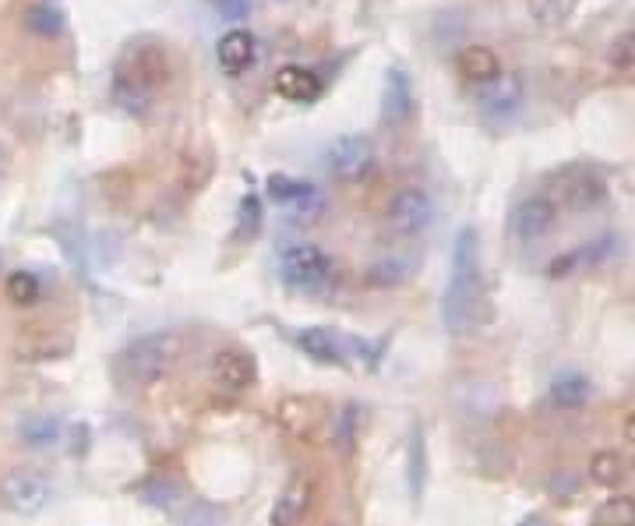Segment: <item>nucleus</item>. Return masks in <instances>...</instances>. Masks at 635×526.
Here are the masks:
<instances>
[{
    "instance_id": "36",
    "label": "nucleus",
    "mask_w": 635,
    "mask_h": 526,
    "mask_svg": "<svg viewBox=\"0 0 635 526\" xmlns=\"http://www.w3.org/2000/svg\"><path fill=\"white\" fill-rule=\"evenodd\" d=\"M519 526H551V523L543 519L540 513H529V516H523V519H519Z\"/></svg>"
},
{
    "instance_id": "6",
    "label": "nucleus",
    "mask_w": 635,
    "mask_h": 526,
    "mask_svg": "<svg viewBox=\"0 0 635 526\" xmlns=\"http://www.w3.org/2000/svg\"><path fill=\"white\" fill-rule=\"evenodd\" d=\"M434 223V199L417 184H406L392 194L385 208V227L396 237H420L428 234Z\"/></svg>"
},
{
    "instance_id": "11",
    "label": "nucleus",
    "mask_w": 635,
    "mask_h": 526,
    "mask_svg": "<svg viewBox=\"0 0 635 526\" xmlns=\"http://www.w3.org/2000/svg\"><path fill=\"white\" fill-rule=\"evenodd\" d=\"M259 382V360L244 347L219 350L212 357V385L226 396H240Z\"/></svg>"
},
{
    "instance_id": "13",
    "label": "nucleus",
    "mask_w": 635,
    "mask_h": 526,
    "mask_svg": "<svg viewBox=\"0 0 635 526\" xmlns=\"http://www.w3.org/2000/svg\"><path fill=\"white\" fill-rule=\"evenodd\" d=\"M272 85H276V96H283L286 103H297V107H311L325 93L322 79L304 64H283Z\"/></svg>"
},
{
    "instance_id": "29",
    "label": "nucleus",
    "mask_w": 635,
    "mask_h": 526,
    "mask_svg": "<svg viewBox=\"0 0 635 526\" xmlns=\"http://www.w3.org/2000/svg\"><path fill=\"white\" fill-rule=\"evenodd\" d=\"M262 223H265V205L259 199V191H248L237 205V237L254 240L262 234Z\"/></svg>"
},
{
    "instance_id": "34",
    "label": "nucleus",
    "mask_w": 635,
    "mask_h": 526,
    "mask_svg": "<svg viewBox=\"0 0 635 526\" xmlns=\"http://www.w3.org/2000/svg\"><path fill=\"white\" fill-rule=\"evenodd\" d=\"M219 11H223L230 22H240V19H248L251 0H219Z\"/></svg>"
},
{
    "instance_id": "14",
    "label": "nucleus",
    "mask_w": 635,
    "mask_h": 526,
    "mask_svg": "<svg viewBox=\"0 0 635 526\" xmlns=\"http://www.w3.org/2000/svg\"><path fill=\"white\" fill-rule=\"evenodd\" d=\"M456 71H459V79L466 85H488L494 79H502L505 68H502V57H498L491 47H483V43H474V47H463L456 53Z\"/></svg>"
},
{
    "instance_id": "35",
    "label": "nucleus",
    "mask_w": 635,
    "mask_h": 526,
    "mask_svg": "<svg viewBox=\"0 0 635 526\" xmlns=\"http://www.w3.org/2000/svg\"><path fill=\"white\" fill-rule=\"evenodd\" d=\"M88 453V425H74L71 428V456H85Z\"/></svg>"
},
{
    "instance_id": "10",
    "label": "nucleus",
    "mask_w": 635,
    "mask_h": 526,
    "mask_svg": "<svg viewBox=\"0 0 635 526\" xmlns=\"http://www.w3.org/2000/svg\"><path fill=\"white\" fill-rule=\"evenodd\" d=\"M554 219H558V205L548 194H529L523 199L508 216V234L519 240V244H537L551 230H554Z\"/></svg>"
},
{
    "instance_id": "7",
    "label": "nucleus",
    "mask_w": 635,
    "mask_h": 526,
    "mask_svg": "<svg viewBox=\"0 0 635 526\" xmlns=\"http://www.w3.org/2000/svg\"><path fill=\"white\" fill-rule=\"evenodd\" d=\"M268 199L276 202L279 208H286L293 219H317L325 213V199L322 191H317L314 184H308V180L300 177H290V174H272L268 177Z\"/></svg>"
},
{
    "instance_id": "8",
    "label": "nucleus",
    "mask_w": 635,
    "mask_h": 526,
    "mask_svg": "<svg viewBox=\"0 0 635 526\" xmlns=\"http://www.w3.org/2000/svg\"><path fill=\"white\" fill-rule=\"evenodd\" d=\"M374 145L368 134H339L325 148V170L336 180H357L371 170Z\"/></svg>"
},
{
    "instance_id": "30",
    "label": "nucleus",
    "mask_w": 635,
    "mask_h": 526,
    "mask_svg": "<svg viewBox=\"0 0 635 526\" xmlns=\"http://www.w3.org/2000/svg\"><path fill=\"white\" fill-rule=\"evenodd\" d=\"M589 477L597 480V485L603 488H614L618 480H625V459L611 453V449H603V453H597L594 459H589Z\"/></svg>"
},
{
    "instance_id": "21",
    "label": "nucleus",
    "mask_w": 635,
    "mask_h": 526,
    "mask_svg": "<svg viewBox=\"0 0 635 526\" xmlns=\"http://www.w3.org/2000/svg\"><path fill=\"white\" fill-rule=\"evenodd\" d=\"M60 434H64V425L53 414H28L19 425V439L28 449H53L60 442Z\"/></svg>"
},
{
    "instance_id": "28",
    "label": "nucleus",
    "mask_w": 635,
    "mask_h": 526,
    "mask_svg": "<svg viewBox=\"0 0 635 526\" xmlns=\"http://www.w3.org/2000/svg\"><path fill=\"white\" fill-rule=\"evenodd\" d=\"M526 4H529V19L540 28H562L576 14L579 0H526Z\"/></svg>"
},
{
    "instance_id": "3",
    "label": "nucleus",
    "mask_w": 635,
    "mask_h": 526,
    "mask_svg": "<svg viewBox=\"0 0 635 526\" xmlns=\"http://www.w3.org/2000/svg\"><path fill=\"white\" fill-rule=\"evenodd\" d=\"M180 350H184V336L173 333V328L145 333L134 343H128L124 354L117 357V374L128 385H153L163 374H170Z\"/></svg>"
},
{
    "instance_id": "15",
    "label": "nucleus",
    "mask_w": 635,
    "mask_h": 526,
    "mask_svg": "<svg viewBox=\"0 0 635 526\" xmlns=\"http://www.w3.org/2000/svg\"><path fill=\"white\" fill-rule=\"evenodd\" d=\"M417 110V96H414V85H410V74L403 68H388L385 71V103H382V117L388 124H410V117Z\"/></svg>"
},
{
    "instance_id": "18",
    "label": "nucleus",
    "mask_w": 635,
    "mask_h": 526,
    "mask_svg": "<svg viewBox=\"0 0 635 526\" xmlns=\"http://www.w3.org/2000/svg\"><path fill=\"white\" fill-rule=\"evenodd\" d=\"M297 347L304 350L317 364H346V339L339 333H332L325 325H311L297 333Z\"/></svg>"
},
{
    "instance_id": "25",
    "label": "nucleus",
    "mask_w": 635,
    "mask_h": 526,
    "mask_svg": "<svg viewBox=\"0 0 635 526\" xmlns=\"http://www.w3.org/2000/svg\"><path fill=\"white\" fill-rule=\"evenodd\" d=\"M608 244H611V240H597V244H586V248H576V251L562 254V259H554V262H551L548 276L562 279V276L579 273L583 265H594V262H600L603 254H608Z\"/></svg>"
},
{
    "instance_id": "2",
    "label": "nucleus",
    "mask_w": 635,
    "mask_h": 526,
    "mask_svg": "<svg viewBox=\"0 0 635 526\" xmlns=\"http://www.w3.org/2000/svg\"><path fill=\"white\" fill-rule=\"evenodd\" d=\"M170 74V60L166 50L156 43H128L124 53L113 64V99L128 113H145L153 107V96Z\"/></svg>"
},
{
    "instance_id": "31",
    "label": "nucleus",
    "mask_w": 635,
    "mask_h": 526,
    "mask_svg": "<svg viewBox=\"0 0 635 526\" xmlns=\"http://www.w3.org/2000/svg\"><path fill=\"white\" fill-rule=\"evenodd\" d=\"M608 57H611L614 68L635 74V28H628V33H622V36L611 43V53Z\"/></svg>"
},
{
    "instance_id": "24",
    "label": "nucleus",
    "mask_w": 635,
    "mask_h": 526,
    "mask_svg": "<svg viewBox=\"0 0 635 526\" xmlns=\"http://www.w3.org/2000/svg\"><path fill=\"white\" fill-rule=\"evenodd\" d=\"M4 294H8L11 304L36 308L43 300V283L36 273H28V268H14V273H8V279H4Z\"/></svg>"
},
{
    "instance_id": "33",
    "label": "nucleus",
    "mask_w": 635,
    "mask_h": 526,
    "mask_svg": "<svg viewBox=\"0 0 635 526\" xmlns=\"http://www.w3.org/2000/svg\"><path fill=\"white\" fill-rule=\"evenodd\" d=\"M354 407H346L343 410V420H339V445H343V453H350V445H354Z\"/></svg>"
},
{
    "instance_id": "32",
    "label": "nucleus",
    "mask_w": 635,
    "mask_h": 526,
    "mask_svg": "<svg viewBox=\"0 0 635 526\" xmlns=\"http://www.w3.org/2000/svg\"><path fill=\"white\" fill-rule=\"evenodd\" d=\"M219 523H223V513L216 505H205V502H194L184 519V526H219Z\"/></svg>"
},
{
    "instance_id": "16",
    "label": "nucleus",
    "mask_w": 635,
    "mask_h": 526,
    "mask_svg": "<svg viewBox=\"0 0 635 526\" xmlns=\"http://www.w3.org/2000/svg\"><path fill=\"white\" fill-rule=\"evenodd\" d=\"M322 420H325V407L314 396H290L279 407V425L290 434H297V439H314Z\"/></svg>"
},
{
    "instance_id": "17",
    "label": "nucleus",
    "mask_w": 635,
    "mask_h": 526,
    "mask_svg": "<svg viewBox=\"0 0 635 526\" xmlns=\"http://www.w3.org/2000/svg\"><path fill=\"white\" fill-rule=\"evenodd\" d=\"M254 57H259V47H254V36L248 28H226L216 43V60L226 74H240L254 64Z\"/></svg>"
},
{
    "instance_id": "37",
    "label": "nucleus",
    "mask_w": 635,
    "mask_h": 526,
    "mask_svg": "<svg viewBox=\"0 0 635 526\" xmlns=\"http://www.w3.org/2000/svg\"><path fill=\"white\" fill-rule=\"evenodd\" d=\"M625 439L635 442V414H628V420H625Z\"/></svg>"
},
{
    "instance_id": "22",
    "label": "nucleus",
    "mask_w": 635,
    "mask_h": 526,
    "mask_svg": "<svg viewBox=\"0 0 635 526\" xmlns=\"http://www.w3.org/2000/svg\"><path fill=\"white\" fill-rule=\"evenodd\" d=\"M589 393H594V385H589L586 374L568 371V374H562V379H554L551 403H554L558 410H576V407H583V403L589 399Z\"/></svg>"
},
{
    "instance_id": "9",
    "label": "nucleus",
    "mask_w": 635,
    "mask_h": 526,
    "mask_svg": "<svg viewBox=\"0 0 635 526\" xmlns=\"http://www.w3.org/2000/svg\"><path fill=\"white\" fill-rule=\"evenodd\" d=\"M558 202L572 213H594L603 202H608V184L603 177L589 167H568L558 177Z\"/></svg>"
},
{
    "instance_id": "1",
    "label": "nucleus",
    "mask_w": 635,
    "mask_h": 526,
    "mask_svg": "<svg viewBox=\"0 0 635 526\" xmlns=\"http://www.w3.org/2000/svg\"><path fill=\"white\" fill-rule=\"evenodd\" d=\"M488 322V283H483L480 234L463 227L452 244V273L442 294V325L448 336H470Z\"/></svg>"
},
{
    "instance_id": "12",
    "label": "nucleus",
    "mask_w": 635,
    "mask_h": 526,
    "mask_svg": "<svg viewBox=\"0 0 635 526\" xmlns=\"http://www.w3.org/2000/svg\"><path fill=\"white\" fill-rule=\"evenodd\" d=\"M526 103V88L516 74H502V79H494L488 85L477 88V110L483 120H491V124H505L508 117H516Z\"/></svg>"
},
{
    "instance_id": "19",
    "label": "nucleus",
    "mask_w": 635,
    "mask_h": 526,
    "mask_svg": "<svg viewBox=\"0 0 635 526\" xmlns=\"http://www.w3.org/2000/svg\"><path fill=\"white\" fill-rule=\"evenodd\" d=\"M428 480H431L428 434H423V425H414L410 445H406V491H410L414 502L423 499V491H428Z\"/></svg>"
},
{
    "instance_id": "26",
    "label": "nucleus",
    "mask_w": 635,
    "mask_h": 526,
    "mask_svg": "<svg viewBox=\"0 0 635 526\" xmlns=\"http://www.w3.org/2000/svg\"><path fill=\"white\" fill-rule=\"evenodd\" d=\"M25 25L33 28L36 36H43V39H57V36H64V28H68L64 11H60L57 4H50V0H43V4H33V8H28Z\"/></svg>"
},
{
    "instance_id": "27",
    "label": "nucleus",
    "mask_w": 635,
    "mask_h": 526,
    "mask_svg": "<svg viewBox=\"0 0 635 526\" xmlns=\"http://www.w3.org/2000/svg\"><path fill=\"white\" fill-rule=\"evenodd\" d=\"M139 494H142L145 505L163 509V513H170L177 502H184V488H180L173 477H153V480H145V485L139 488Z\"/></svg>"
},
{
    "instance_id": "5",
    "label": "nucleus",
    "mask_w": 635,
    "mask_h": 526,
    "mask_svg": "<svg viewBox=\"0 0 635 526\" xmlns=\"http://www.w3.org/2000/svg\"><path fill=\"white\" fill-rule=\"evenodd\" d=\"M53 502L50 477L36 467H11L0 477V505L14 516H39Z\"/></svg>"
},
{
    "instance_id": "20",
    "label": "nucleus",
    "mask_w": 635,
    "mask_h": 526,
    "mask_svg": "<svg viewBox=\"0 0 635 526\" xmlns=\"http://www.w3.org/2000/svg\"><path fill=\"white\" fill-rule=\"evenodd\" d=\"M308 505H311V485H308L304 477H297V480H290V485L283 488L276 505H272L268 523L272 526H297L300 519H304Z\"/></svg>"
},
{
    "instance_id": "4",
    "label": "nucleus",
    "mask_w": 635,
    "mask_h": 526,
    "mask_svg": "<svg viewBox=\"0 0 635 526\" xmlns=\"http://www.w3.org/2000/svg\"><path fill=\"white\" fill-rule=\"evenodd\" d=\"M279 276L297 294H325L332 287V276H336V265L317 244L297 240V244H286L279 251Z\"/></svg>"
},
{
    "instance_id": "23",
    "label": "nucleus",
    "mask_w": 635,
    "mask_h": 526,
    "mask_svg": "<svg viewBox=\"0 0 635 526\" xmlns=\"http://www.w3.org/2000/svg\"><path fill=\"white\" fill-rule=\"evenodd\" d=\"M589 526H635V499L632 494H611L603 499L594 516H589Z\"/></svg>"
}]
</instances>
